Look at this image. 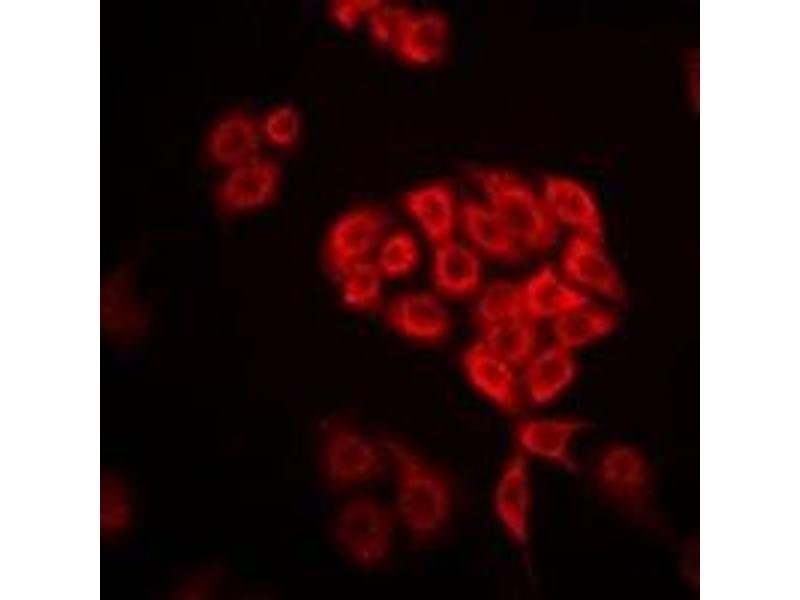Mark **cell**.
I'll list each match as a JSON object with an SVG mask.
<instances>
[{"label": "cell", "instance_id": "21", "mask_svg": "<svg viewBox=\"0 0 800 600\" xmlns=\"http://www.w3.org/2000/svg\"><path fill=\"white\" fill-rule=\"evenodd\" d=\"M617 324L613 311L588 303L557 316L553 334L559 345L572 350L609 335Z\"/></svg>", "mask_w": 800, "mask_h": 600}, {"label": "cell", "instance_id": "25", "mask_svg": "<svg viewBox=\"0 0 800 600\" xmlns=\"http://www.w3.org/2000/svg\"><path fill=\"white\" fill-rule=\"evenodd\" d=\"M373 260L385 278L404 277L415 269L419 261L417 241L406 230L385 235L376 249Z\"/></svg>", "mask_w": 800, "mask_h": 600}, {"label": "cell", "instance_id": "11", "mask_svg": "<svg viewBox=\"0 0 800 600\" xmlns=\"http://www.w3.org/2000/svg\"><path fill=\"white\" fill-rule=\"evenodd\" d=\"M541 196L556 223L575 233L601 239L603 219L592 192L581 182L562 175H547L542 181Z\"/></svg>", "mask_w": 800, "mask_h": 600}, {"label": "cell", "instance_id": "27", "mask_svg": "<svg viewBox=\"0 0 800 600\" xmlns=\"http://www.w3.org/2000/svg\"><path fill=\"white\" fill-rule=\"evenodd\" d=\"M300 128V116L289 104L273 108L260 125L261 135L271 145L279 148L293 146L299 138Z\"/></svg>", "mask_w": 800, "mask_h": 600}, {"label": "cell", "instance_id": "20", "mask_svg": "<svg viewBox=\"0 0 800 600\" xmlns=\"http://www.w3.org/2000/svg\"><path fill=\"white\" fill-rule=\"evenodd\" d=\"M460 221L466 236L483 252L502 260L519 259L516 240L488 205L465 200L460 208Z\"/></svg>", "mask_w": 800, "mask_h": 600}, {"label": "cell", "instance_id": "1", "mask_svg": "<svg viewBox=\"0 0 800 600\" xmlns=\"http://www.w3.org/2000/svg\"><path fill=\"white\" fill-rule=\"evenodd\" d=\"M382 446L393 464L396 510L402 523L416 541L433 538L451 517L449 482L404 443L385 439Z\"/></svg>", "mask_w": 800, "mask_h": 600}, {"label": "cell", "instance_id": "18", "mask_svg": "<svg viewBox=\"0 0 800 600\" xmlns=\"http://www.w3.org/2000/svg\"><path fill=\"white\" fill-rule=\"evenodd\" d=\"M449 35L448 20L441 12H413L394 50L406 63L416 66L430 65L444 56Z\"/></svg>", "mask_w": 800, "mask_h": 600}, {"label": "cell", "instance_id": "12", "mask_svg": "<svg viewBox=\"0 0 800 600\" xmlns=\"http://www.w3.org/2000/svg\"><path fill=\"white\" fill-rule=\"evenodd\" d=\"M465 373L485 398L508 414L520 408V393L514 366L490 350L484 343L469 346L462 357Z\"/></svg>", "mask_w": 800, "mask_h": 600}, {"label": "cell", "instance_id": "15", "mask_svg": "<svg viewBox=\"0 0 800 600\" xmlns=\"http://www.w3.org/2000/svg\"><path fill=\"white\" fill-rule=\"evenodd\" d=\"M524 385L530 402L544 406L558 398L574 381L577 364L571 350L553 344L525 364Z\"/></svg>", "mask_w": 800, "mask_h": 600}, {"label": "cell", "instance_id": "23", "mask_svg": "<svg viewBox=\"0 0 800 600\" xmlns=\"http://www.w3.org/2000/svg\"><path fill=\"white\" fill-rule=\"evenodd\" d=\"M384 278L373 258L355 264L337 279L341 302L355 312L377 309L382 302Z\"/></svg>", "mask_w": 800, "mask_h": 600}, {"label": "cell", "instance_id": "28", "mask_svg": "<svg viewBox=\"0 0 800 600\" xmlns=\"http://www.w3.org/2000/svg\"><path fill=\"white\" fill-rule=\"evenodd\" d=\"M381 3L372 0H339L331 5L330 13L340 27L349 30L355 28L363 19H368Z\"/></svg>", "mask_w": 800, "mask_h": 600}, {"label": "cell", "instance_id": "2", "mask_svg": "<svg viewBox=\"0 0 800 600\" xmlns=\"http://www.w3.org/2000/svg\"><path fill=\"white\" fill-rule=\"evenodd\" d=\"M488 206L516 240L536 250L550 248L558 234L557 223L541 194L517 175L496 168L471 171Z\"/></svg>", "mask_w": 800, "mask_h": 600}, {"label": "cell", "instance_id": "24", "mask_svg": "<svg viewBox=\"0 0 800 600\" xmlns=\"http://www.w3.org/2000/svg\"><path fill=\"white\" fill-rule=\"evenodd\" d=\"M524 315L522 288L507 280L491 283L476 306V318L482 327Z\"/></svg>", "mask_w": 800, "mask_h": 600}, {"label": "cell", "instance_id": "7", "mask_svg": "<svg viewBox=\"0 0 800 600\" xmlns=\"http://www.w3.org/2000/svg\"><path fill=\"white\" fill-rule=\"evenodd\" d=\"M492 505L501 527L518 547L530 538L533 486L528 458L519 451L511 454L496 479Z\"/></svg>", "mask_w": 800, "mask_h": 600}, {"label": "cell", "instance_id": "5", "mask_svg": "<svg viewBox=\"0 0 800 600\" xmlns=\"http://www.w3.org/2000/svg\"><path fill=\"white\" fill-rule=\"evenodd\" d=\"M320 461L328 483L344 489L377 475L383 458L378 446L365 434L338 421L326 426Z\"/></svg>", "mask_w": 800, "mask_h": 600}, {"label": "cell", "instance_id": "9", "mask_svg": "<svg viewBox=\"0 0 800 600\" xmlns=\"http://www.w3.org/2000/svg\"><path fill=\"white\" fill-rule=\"evenodd\" d=\"M561 262L564 274L573 283L610 301H623L622 277L601 239L574 233L566 243Z\"/></svg>", "mask_w": 800, "mask_h": 600}, {"label": "cell", "instance_id": "8", "mask_svg": "<svg viewBox=\"0 0 800 600\" xmlns=\"http://www.w3.org/2000/svg\"><path fill=\"white\" fill-rule=\"evenodd\" d=\"M585 429L573 417H535L520 421L514 430L518 451L566 471L577 468L574 446Z\"/></svg>", "mask_w": 800, "mask_h": 600}, {"label": "cell", "instance_id": "10", "mask_svg": "<svg viewBox=\"0 0 800 600\" xmlns=\"http://www.w3.org/2000/svg\"><path fill=\"white\" fill-rule=\"evenodd\" d=\"M280 177L278 164L259 156L228 169L217 188L218 205L227 214L264 207L277 194Z\"/></svg>", "mask_w": 800, "mask_h": 600}, {"label": "cell", "instance_id": "16", "mask_svg": "<svg viewBox=\"0 0 800 600\" xmlns=\"http://www.w3.org/2000/svg\"><path fill=\"white\" fill-rule=\"evenodd\" d=\"M261 130L255 119L244 112L231 113L217 122L207 140L210 159L231 169L258 157Z\"/></svg>", "mask_w": 800, "mask_h": 600}, {"label": "cell", "instance_id": "13", "mask_svg": "<svg viewBox=\"0 0 800 600\" xmlns=\"http://www.w3.org/2000/svg\"><path fill=\"white\" fill-rule=\"evenodd\" d=\"M387 321L400 334L420 341H436L449 330V316L431 294L411 292L395 298L387 308Z\"/></svg>", "mask_w": 800, "mask_h": 600}, {"label": "cell", "instance_id": "26", "mask_svg": "<svg viewBox=\"0 0 800 600\" xmlns=\"http://www.w3.org/2000/svg\"><path fill=\"white\" fill-rule=\"evenodd\" d=\"M412 14L405 6L381 3L368 18L374 42L395 49Z\"/></svg>", "mask_w": 800, "mask_h": 600}, {"label": "cell", "instance_id": "6", "mask_svg": "<svg viewBox=\"0 0 800 600\" xmlns=\"http://www.w3.org/2000/svg\"><path fill=\"white\" fill-rule=\"evenodd\" d=\"M600 491L615 504L639 509L649 499L652 471L645 455L636 447L615 443L605 447L595 463Z\"/></svg>", "mask_w": 800, "mask_h": 600}, {"label": "cell", "instance_id": "4", "mask_svg": "<svg viewBox=\"0 0 800 600\" xmlns=\"http://www.w3.org/2000/svg\"><path fill=\"white\" fill-rule=\"evenodd\" d=\"M388 216L374 206L356 207L340 215L328 229L322 249L327 272L336 280L347 269L372 259L386 235Z\"/></svg>", "mask_w": 800, "mask_h": 600}, {"label": "cell", "instance_id": "3", "mask_svg": "<svg viewBox=\"0 0 800 600\" xmlns=\"http://www.w3.org/2000/svg\"><path fill=\"white\" fill-rule=\"evenodd\" d=\"M338 545L356 564L372 567L389 555L394 535L391 512L369 496L346 501L334 521Z\"/></svg>", "mask_w": 800, "mask_h": 600}, {"label": "cell", "instance_id": "22", "mask_svg": "<svg viewBox=\"0 0 800 600\" xmlns=\"http://www.w3.org/2000/svg\"><path fill=\"white\" fill-rule=\"evenodd\" d=\"M536 341L535 324L526 315L483 327V343L513 366L532 358Z\"/></svg>", "mask_w": 800, "mask_h": 600}, {"label": "cell", "instance_id": "14", "mask_svg": "<svg viewBox=\"0 0 800 600\" xmlns=\"http://www.w3.org/2000/svg\"><path fill=\"white\" fill-rule=\"evenodd\" d=\"M408 215L435 245L452 239L456 200L446 182H432L408 191L403 199Z\"/></svg>", "mask_w": 800, "mask_h": 600}, {"label": "cell", "instance_id": "17", "mask_svg": "<svg viewBox=\"0 0 800 600\" xmlns=\"http://www.w3.org/2000/svg\"><path fill=\"white\" fill-rule=\"evenodd\" d=\"M525 314L531 319L557 317L589 303L581 290L565 283L550 265L540 267L522 287Z\"/></svg>", "mask_w": 800, "mask_h": 600}, {"label": "cell", "instance_id": "19", "mask_svg": "<svg viewBox=\"0 0 800 600\" xmlns=\"http://www.w3.org/2000/svg\"><path fill=\"white\" fill-rule=\"evenodd\" d=\"M435 287L449 297L474 294L481 282V265L468 247L449 239L436 245L432 264Z\"/></svg>", "mask_w": 800, "mask_h": 600}]
</instances>
